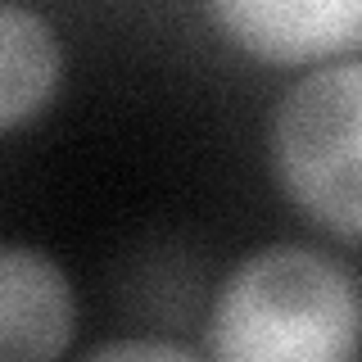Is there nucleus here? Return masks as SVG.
I'll list each match as a JSON object with an SVG mask.
<instances>
[{"mask_svg":"<svg viewBox=\"0 0 362 362\" xmlns=\"http://www.w3.org/2000/svg\"><path fill=\"white\" fill-rule=\"evenodd\" d=\"M222 362H349L362 354V286L308 245H267L222 281L204 322Z\"/></svg>","mask_w":362,"mask_h":362,"instance_id":"obj_1","label":"nucleus"},{"mask_svg":"<svg viewBox=\"0 0 362 362\" xmlns=\"http://www.w3.org/2000/svg\"><path fill=\"white\" fill-rule=\"evenodd\" d=\"M272 173L317 226L362 240V59L326 64L281 95Z\"/></svg>","mask_w":362,"mask_h":362,"instance_id":"obj_2","label":"nucleus"},{"mask_svg":"<svg viewBox=\"0 0 362 362\" xmlns=\"http://www.w3.org/2000/svg\"><path fill=\"white\" fill-rule=\"evenodd\" d=\"M209 14L263 64H322L362 45V0H209Z\"/></svg>","mask_w":362,"mask_h":362,"instance_id":"obj_3","label":"nucleus"},{"mask_svg":"<svg viewBox=\"0 0 362 362\" xmlns=\"http://www.w3.org/2000/svg\"><path fill=\"white\" fill-rule=\"evenodd\" d=\"M77 299L50 254L0 245V362H50L73 344Z\"/></svg>","mask_w":362,"mask_h":362,"instance_id":"obj_4","label":"nucleus"},{"mask_svg":"<svg viewBox=\"0 0 362 362\" xmlns=\"http://www.w3.org/2000/svg\"><path fill=\"white\" fill-rule=\"evenodd\" d=\"M64 77L59 32L37 9L0 0V132L41 118Z\"/></svg>","mask_w":362,"mask_h":362,"instance_id":"obj_5","label":"nucleus"},{"mask_svg":"<svg viewBox=\"0 0 362 362\" xmlns=\"http://www.w3.org/2000/svg\"><path fill=\"white\" fill-rule=\"evenodd\" d=\"M204 349H186V344H168V339H109V344L90 349V362H118V358H158V362H190Z\"/></svg>","mask_w":362,"mask_h":362,"instance_id":"obj_6","label":"nucleus"}]
</instances>
